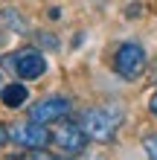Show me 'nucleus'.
Here are the masks:
<instances>
[{
    "instance_id": "nucleus-1",
    "label": "nucleus",
    "mask_w": 157,
    "mask_h": 160,
    "mask_svg": "<svg viewBox=\"0 0 157 160\" xmlns=\"http://www.w3.org/2000/svg\"><path fill=\"white\" fill-rule=\"evenodd\" d=\"M79 125L87 134V140L110 143L116 137L119 125H122V111H116V108H87V111H81Z\"/></svg>"
},
{
    "instance_id": "nucleus-2",
    "label": "nucleus",
    "mask_w": 157,
    "mask_h": 160,
    "mask_svg": "<svg viewBox=\"0 0 157 160\" xmlns=\"http://www.w3.org/2000/svg\"><path fill=\"white\" fill-rule=\"evenodd\" d=\"M145 64H149V55L137 41H125L119 44V50L114 52V70L122 76L125 82H134L145 73Z\"/></svg>"
},
{
    "instance_id": "nucleus-3",
    "label": "nucleus",
    "mask_w": 157,
    "mask_h": 160,
    "mask_svg": "<svg viewBox=\"0 0 157 160\" xmlns=\"http://www.w3.org/2000/svg\"><path fill=\"white\" fill-rule=\"evenodd\" d=\"M6 134L12 143L17 146H23V148H44L52 140V131H47V125H41V122H32V119H26V122H12V125L6 128Z\"/></svg>"
},
{
    "instance_id": "nucleus-4",
    "label": "nucleus",
    "mask_w": 157,
    "mask_h": 160,
    "mask_svg": "<svg viewBox=\"0 0 157 160\" xmlns=\"http://www.w3.org/2000/svg\"><path fill=\"white\" fill-rule=\"evenodd\" d=\"M3 64L9 70H15L23 82H32V79H41L47 73V58L38 52V50H17L15 55H6Z\"/></svg>"
},
{
    "instance_id": "nucleus-5",
    "label": "nucleus",
    "mask_w": 157,
    "mask_h": 160,
    "mask_svg": "<svg viewBox=\"0 0 157 160\" xmlns=\"http://www.w3.org/2000/svg\"><path fill=\"white\" fill-rule=\"evenodd\" d=\"M67 114H70V99H64V96H44L29 108V119L41 122V125L61 122V119H67Z\"/></svg>"
},
{
    "instance_id": "nucleus-6",
    "label": "nucleus",
    "mask_w": 157,
    "mask_h": 160,
    "mask_svg": "<svg viewBox=\"0 0 157 160\" xmlns=\"http://www.w3.org/2000/svg\"><path fill=\"white\" fill-rule=\"evenodd\" d=\"M52 143L58 148H64V152H81L87 146V134L81 131L79 122H64L61 119V125L52 131Z\"/></svg>"
},
{
    "instance_id": "nucleus-7",
    "label": "nucleus",
    "mask_w": 157,
    "mask_h": 160,
    "mask_svg": "<svg viewBox=\"0 0 157 160\" xmlns=\"http://www.w3.org/2000/svg\"><path fill=\"white\" fill-rule=\"evenodd\" d=\"M0 96H3V102H6V108H21L23 102H26V96H29V90H26L23 84L17 82V84H6V88H3V93H0Z\"/></svg>"
},
{
    "instance_id": "nucleus-8",
    "label": "nucleus",
    "mask_w": 157,
    "mask_h": 160,
    "mask_svg": "<svg viewBox=\"0 0 157 160\" xmlns=\"http://www.w3.org/2000/svg\"><path fill=\"white\" fill-rule=\"evenodd\" d=\"M143 148H145V154H149L151 160H157V134L143 137Z\"/></svg>"
},
{
    "instance_id": "nucleus-9",
    "label": "nucleus",
    "mask_w": 157,
    "mask_h": 160,
    "mask_svg": "<svg viewBox=\"0 0 157 160\" xmlns=\"http://www.w3.org/2000/svg\"><path fill=\"white\" fill-rule=\"evenodd\" d=\"M23 160H73V157H55V154H50V152H41V148H35V154L23 157Z\"/></svg>"
},
{
    "instance_id": "nucleus-10",
    "label": "nucleus",
    "mask_w": 157,
    "mask_h": 160,
    "mask_svg": "<svg viewBox=\"0 0 157 160\" xmlns=\"http://www.w3.org/2000/svg\"><path fill=\"white\" fill-rule=\"evenodd\" d=\"M41 44H44V47H52V50L58 47V44H55V38H52V35H41Z\"/></svg>"
},
{
    "instance_id": "nucleus-11",
    "label": "nucleus",
    "mask_w": 157,
    "mask_h": 160,
    "mask_svg": "<svg viewBox=\"0 0 157 160\" xmlns=\"http://www.w3.org/2000/svg\"><path fill=\"white\" fill-rule=\"evenodd\" d=\"M149 111L157 117V93H154V96H151V102H149Z\"/></svg>"
},
{
    "instance_id": "nucleus-12",
    "label": "nucleus",
    "mask_w": 157,
    "mask_h": 160,
    "mask_svg": "<svg viewBox=\"0 0 157 160\" xmlns=\"http://www.w3.org/2000/svg\"><path fill=\"white\" fill-rule=\"evenodd\" d=\"M6 140H9V134H6V125H0V146H3Z\"/></svg>"
},
{
    "instance_id": "nucleus-13",
    "label": "nucleus",
    "mask_w": 157,
    "mask_h": 160,
    "mask_svg": "<svg viewBox=\"0 0 157 160\" xmlns=\"http://www.w3.org/2000/svg\"><path fill=\"white\" fill-rule=\"evenodd\" d=\"M3 88H6V84H3V73H0V93H3Z\"/></svg>"
},
{
    "instance_id": "nucleus-14",
    "label": "nucleus",
    "mask_w": 157,
    "mask_h": 160,
    "mask_svg": "<svg viewBox=\"0 0 157 160\" xmlns=\"http://www.w3.org/2000/svg\"><path fill=\"white\" fill-rule=\"evenodd\" d=\"M93 160H102V157H93Z\"/></svg>"
}]
</instances>
